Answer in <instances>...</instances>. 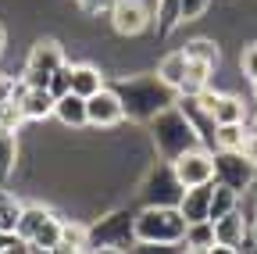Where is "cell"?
I'll return each instance as SVG.
<instances>
[{
	"label": "cell",
	"instance_id": "19",
	"mask_svg": "<svg viewBox=\"0 0 257 254\" xmlns=\"http://www.w3.org/2000/svg\"><path fill=\"white\" fill-rule=\"evenodd\" d=\"M100 86H104L100 68H93V65H72V93H79V97H93Z\"/></svg>",
	"mask_w": 257,
	"mask_h": 254
},
{
	"label": "cell",
	"instance_id": "8",
	"mask_svg": "<svg viewBox=\"0 0 257 254\" xmlns=\"http://www.w3.org/2000/svg\"><path fill=\"white\" fill-rule=\"evenodd\" d=\"M125 118V108H121V97L114 93V86H100L86 97V122L93 129H114V125Z\"/></svg>",
	"mask_w": 257,
	"mask_h": 254
},
{
	"label": "cell",
	"instance_id": "20",
	"mask_svg": "<svg viewBox=\"0 0 257 254\" xmlns=\"http://www.w3.org/2000/svg\"><path fill=\"white\" fill-rule=\"evenodd\" d=\"M57 243H61V218L50 211V215L43 218V226L32 233L29 250H57Z\"/></svg>",
	"mask_w": 257,
	"mask_h": 254
},
{
	"label": "cell",
	"instance_id": "9",
	"mask_svg": "<svg viewBox=\"0 0 257 254\" xmlns=\"http://www.w3.org/2000/svg\"><path fill=\"white\" fill-rule=\"evenodd\" d=\"M154 11L143 0H114L111 4V25L118 36H140L143 29H150Z\"/></svg>",
	"mask_w": 257,
	"mask_h": 254
},
{
	"label": "cell",
	"instance_id": "31",
	"mask_svg": "<svg viewBox=\"0 0 257 254\" xmlns=\"http://www.w3.org/2000/svg\"><path fill=\"white\" fill-rule=\"evenodd\" d=\"M239 65H243V75L253 82V79H257V43H250V47L243 50V61H239Z\"/></svg>",
	"mask_w": 257,
	"mask_h": 254
},
{
	"label": "cell",
	"instance_id": "21",
	"mask_svg": "<svg viewBox=\"0 0 257 254\" xmlns=\"http://www.w3.org/2000/svg\"><path fill=\"white\" fill-rule=\"evenodd\" d=\"M186 68H189V57H186V50H172L165 61L157 65V75L165 79L168 86H182V79H186Z\"/></svg>",
	"mask_w": 257,
	"mask_h": 254
},
{
	"label": "cell",
	"instance_id": "37",
	"mask_svg": "<svg viewBox=\"0 0 257 254\" xmlns=\"http://www.w3.org/2000/svg\"><path fill=\"white\" fill-rule=\"evenodd\" d=\"M253 97H257V79H253Z\"/></svg>",
	"mask_w": 257,
	"mask_h": 254
},
{
	"label": "cell",
	"instance_id": "24",
	"mask_svg": "<svg viewBox=\"0 0 257 254\" xmlns=\"http://www.w3.org/2000/svg\"><path fill=\"white\" fill-rule=\"evenodd\" d=\"M211 65H204V61H189V68H186V79L179 86V93H200L207 82H211Z\"/></svg>",
	"mask_w": 257,
	"mask_h": 254
},
{
	"label": "cell",
	"instance_id": "15",
	"mask_svg": "<svg viewBox=\"0 0 257 254\" xmlns=\"http://www.w3.org/2000/svg\"><path fill=\"white\" fill-rule=\"evenodd\" d=\"M197 97L204 101V108L214 115L218 125H225V122H243V115H246V111H243V101H239V97H229V93H211V90L204 86Z\"/></svg>",
	"mask_w": 257,
	"mask_h": 254
},
{
	"label": "cell",
	"instance_id": "18",
	"mask_svg": "<svg viewBox=\"0 0 257 254\" xmlns=\"http://www.w3.org/2000/svg\"><path fill=\"white\" fill-rule=\"evenodd\" d=\"M18 165V136H15V125L0 122V183H8L15 176Z\"/></svg>",
	"mask_w": 257,
	"mask_h": 254
},
{
	"label": "cell",
	"instance_id": "6",
	"mask_svg": "<svg viewBox=\"0 0 257 254\" xmlns=\"http://www.w3.org/2000/svg\"><path fill=\"white\" fill-rule=\"evenodd\" d=\"M61 65H64V47H61L57 40H40L36 47L29 50L22 82H25V86H40V90H47V86H50V75H54Z\"/></svg>",
	"mask_w": 257,
	"mask_h": 254
},
{
	"label": "cell",
	"instance_id": "11",
	"mask_svg": "<svg viewBox=\"0 0 257 254\" xmlns=\"http://www.w3.org/2000/svg\"><path fill=\"white\" fill-rule=\"evenodd\" d=\"M214 222V240H218V250H243L246 240H250V218L232 208L229 215L221 218H211Z\"/></svg>",
	"mask_w": 257,
	"mask_h": 254
},
{
	"label": "cell",
	"instance_id": "34",
	"mask_svg": "<svg viewBox=\"0 0 257 254\" xmlns=\"http://www.w3.org/2000/svg\"><path fill=\"white\" fill-rule=\"evenodd\" d=\"M250 243H257V215L250 218Z\"/></svg>",
	"mask_w": 257,
	"mask_h": 254
},
{
	"label": "cell",
	"instance_id": "32",
	"mask_svg": "<svg viewBox=\"0 0 257 254\" xmlns=\"http://www.w3.org/2000/svg\"><path fill=\"white\" fill-rule=\"evenodd\" d=\"M250 161H257V133H246V140H243V147H239Z\"/></svg>",
	"mask_w": 257,
	"mask_h": 254
},
{
	"label": "cell",
	"instance_id": "23",
	"mask_svg": "<svg viewBox=\"0 0 257 254\" xmlns=\"http://www.w3.org/2000/svg\"><path fill=\"white\" fill-rule=\"evenodd\" d=\"M246 133L250 129H243V122H225V125H218L214 143H218V150H239L243 140H246Z\"/></svg>",
	"mask_w": 257,
	"mask_h": 254
},
{
	"label": "cell",
	"instance_id": "13",
	"mask_svg": "<svg viewBox=\"0 0 257 254\" xmlns=\"http://www.w3.org/2000/svg\"><path fill=\"white\" fill-rule=\"evenodd\" d=\"M182 190H186V186L175 179V172H172V165H168V168H161V172H154V176L147 179L143 197H147V204H179Z\"/></svg>",
	"mask_w": 257,
	"mask_h": 254
},
{
	"label": "cell",
	"instance_id": "3",
	"mask_svg": "<svg viewBox=\"0 0 257 254\" xmlns=\"http://www.w3.org/2000/svg\"><path fill=\"white\" fill-rule=\"evenodd\" d=\"M147 125H150L154 147H157V154L165 157V161H175L179 154H186V150H193V147H204L200 136H197V129L189 125V118L182 115L179 104H172V108H165V111H157Z\"/></svg>",
	"mask_w": 257,
	"mask_h": 254
},
{
	"label": "cell",
	"instance_id": "26",
	"mask_svg": "<svg viewBox=\"0 0 257 254\" xmlns=\"http://www.w3.org/2000/svg\"><path fill=\"white\" fill-rule=\"evenodd\" d=\"M186 57L189 61H204V65H218V43L207 40V36H197V40H189L186 43Z\"/></svg>",
	"mask_w": 257,
	"mask_h": 254
},
{
	"label": "cell",
	"instance_id": "4",
	"mask_svg": "<svg viewBox=\"0 0 257 254\" xmlns=\"http://www.w3.org/2000/svg\"><path fill=\"white\" fill-rule=\"evenodd\" d=\"M133 211H111V215H104V218H96L93 226H86V233H89V247L86 250H125L128 243H133L136 236H133Z\"/></svg>",
	"mask_w": 257,
	"mask_h": 254
},
{
	"label": "cell",
	"instance_id": "10",
	"mask_svg": "<svg viewBox=\"0 0 257 254\" xmlns=\"http://www.w3.org/2000/svg\"><path fill=\"white\" fill-rule=\"evenodd\" d=\"M175 104L182 108V115L189 118V125L197 129V136H200V143L207 147V150H218V143H214V133H218V122H214V115L204 108V101L197 97V93H179L175 97Z\"/></svg>",
	"mask_w": 257,
	"mask_h": 254
},
{
	"label": "cell",
	"instance_id": "30",
	"mask_svg": "<svg viewBox=\"0 0 257 254\" xmlns=\"http://www.w3.org/2000/svg\"><path fill=\"white\" fill-rule=\"evenodd\" d=\"M211 0H179V11H182V22H197L204 11H207Z\"/></svg>",
	"mask_w": 257,
	"mask_h": 254
},
{
	"label": "cell",
	"instance_id": "5",
	"mask_svg": "<svg viewBox=\"0 0 257 254\" xmlns=\"http://www.w3.org/2000/svg\"><path fill=\"white\" fill-rule=\"evenodd\" d=\"M214 183L236 190L243 197L257 183V161H250L243 150H214Z\"/></svg>",
	"mask_w": 257,
	"mask_h": 254
},
{
	"label": "cell",
	"instance_id": "1",
	"mask_svg": "<svg viewBox=\"0 0 257 254\" xmlns=\"http://www.w3.org/2000/svg\"><path fill=\"white\" fill-rule=\"evenodd\" d=\"M114 93L121 97L128 122H150L157 111L172 108L179 97V90L168 86L161 75H128V79L114 82Z\"/></svg>",
	"mask_w": 257,
	"mask_h": 254
},
{
	"label": "cell",
	"instance_id": "14",
	"mask_svg": "<svg viewBox=\"0 0 257 254\" xmlns=\"http://www.w3.org/2000/svg\"><path fill=\"white\" fill-rule=\"evenodd\" d=\"M211 194H214V179H211V183H200V186H186L182 197H179L182 218H186V222L211 218Z\"/></svg>",
	"mask_w": 257,
	"mask_h": 254
},
{
	"label": "cell",
	"instance_id": "17",
	"mask_svg": "<svg viewBox=\"0 0 257 254\" xmlns=\"http://www.w3.org/2000/svg\"><path fill=\"white\" fill-rule=\"evenodd\" d=\"M186 250H218V240H214V222L211 218H200V222H186V236H182Z\"/></svg>",
	"mask_w": 257,
	"mask_h": 254
},
{
	"label": "cell",
	"instance_id": "33",
	"mask_svg": "<svg viewBox=\"0 0 257 254\" xmlns=\"http://www.w3.org/2000/svg\"><path fill=\"white\" fill-rule=\"evenodd\" d=\"M111 4H114V0H79V8L89 11V15H96L100 8H111Z\"/></svg>",
	"mask_w": 257,
	"mask_h": 254
},
{
	"label": "cell",
	"instance_id": "25",
	"mask_svg": "<svg viewBox=\"0 0 257 254\" xmlns=\"http://www.w3.org/2000/svg\"><path fill=\"white\" fill-rule=\"evenodd\" d=\"M89 247V233L79 222H61V243L57 250H86Z\"/></svg>",
	"mask_w": 257,
	"mask_h": 254
},
{
	"label": "cell",
	"instance_id": "7",
	"mask_svg": "<svg viewBox=\"0 0 257 254\" xmlns=\"http://www.w3.org/2000/svg\"><path fill=\"white\" fill-rule=\"evenodd\" d=\"M172 172L182 186H200V183H211L214 179V150L207 147H193L186 154H179L172 161Z\"/></svg>",
	"mask_w": 257,
	"mask_h": 254
},
{
	"label": "cell",
	"instance_id": "29",
	"mask_svg": "<svg viewBox=\"0 0 257 254\" xmlns=\"http://www.w3.org/2000/svg\"><path fill=\"white\" fill-rule=\"evenodd\" d=\"M50 93H54V97H61V93H68L72 90V65H68V61H64V65L50 75V86H47Z\"/></svg>",
	"mask_w": 257,
	"mask_h": 254
},
{
	"label": "cell",
	"instance_id": "16",
	"mask_svg": "<svg viewBox=\"0 0 257 254\" xmlns=\"http://www.w3.org/2000/svg\"><path fill=\"white\" fill-rule=\"evenodd\" d=\"M54 118L64 125V129H82L86 122V97H79V93H61V97H54Z\"/></svg>",
	"mask_w": 257,
	"mask_h": 254
},
{
	"label": "cell",
	"instance_id": "12",
	"mask_svg": "<svg viewBox=\"0 0 257 254\" xmlns=\"http://www.w3.org/2000/svg\"><path fill=\"white\" fill-rule=\"evenodd\" d=\"M18 111L25 122H43L54 115V93L40 90V86H25L18 79Z\"/></svg>",
	"mask_w": 257,
	"mask_h": 254
},
{
	"label": "cell",
	"instance_id": "27",
	"mask_svg": "<svg viewBox=\"0 0 257 254\" xmlns=\"http://www.w3.org/2000/svg\"><path fill=\"white\" fill-rule=\"evenodd\" d=\"M232 208H239V194L229 186H221L214 183V194H211V218H221V215H229Z\"/></svg>",
	"mask_w": 257,
	"mask_h": 254
},
{
	"label": "cell",
	"instance_id": "35",
	"mask_svg": "<svg viewBox=\"0 0 257 254\" xmlns=\"http://www.w3.org/2000/svg\"><path fill=\"white\" fill-rule=\"evenodd\" d=\"M4 47H8V33H4V25H0V54H4Z\"/></svg>",
	"mask_w": 257,
	"mask_h": 254
},
{
	"label": "cell",
	"instance_id": "36",
	"mask_svg": "<svg viewBox=\"0 0 257 254\" xmlns=\"http://www.w3.org/2000/svg\"><path fill=\"white\" fill-rule=\"evenodd\" d=\"M250 133H257V115H253V122H250Z\"/></svg>",
	"mask_w": 257,
	"mask_h": 254
},
{
	"label": "cell",
	"instance_id": "22",
	"mask_svg": "<svg viewBox=\"0 0 257 254\" xmlns=\"http://www.w3.org/2000/svg\"><path fill=\"white\" fill-rule=\"evenodd\" d=\"M157 36H172L175 25L182 22V11H179V0H157Z\"/></svg>",
	"mask_w": 257,
	"mask_h": 254
},
{
	"label": "cell",
	"instance_id": "2",
	"mask_svg": "<svg viewBox=\"0 0 257 254\" xmlns=\"http://www.w3.org/2000/svg\"><path fill=\"white\" fill-rule=\"evenodd\" d=\"M133 236H136V243H147V247H172V243H182V236H186V218H182L179 204H147V208L133 218Z\"/></svg>",
	"mask_w": 257,
	"mask_h": 254
},
{
	"label": "cell",
	"instance_id": "28",
	"mask_svg": "<svg viewBox=\"0 0 257 254\" xmlns=\"http://www.w3.org/2000/svg\"><path fill=\"white\" fill-rule=\"evenodd\" d=\"M22 208H25V204H18V201H15V194L0 190V229H4V233H15Z\"/></svg>",
	"mask_w": 257,
	"mask_h": 254
}]
</instances>
